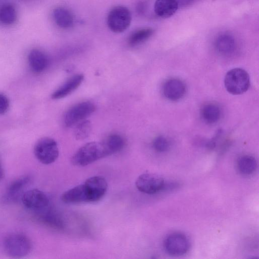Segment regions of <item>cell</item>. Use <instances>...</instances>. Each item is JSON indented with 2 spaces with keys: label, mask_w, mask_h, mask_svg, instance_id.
Returning <instances> with one entry per match:
<instances>
[{
  "label": "cell",
  "mask_w": 259,
  "mask_h": 259,
  "mask_svg": "<svg viewBox=\"0 0 259 259\" xmlns=\"http://www.w3.org/2000/svg\"><path fill=\"white\" fill-rule=\"evenodd\" d=\"M107 156L102 142H92L79 148L72 156L71 161L74 165L83 166Z\"/></svg>",
  "instance_id": "cell-1"
},
{
  "label": "cell",
  "mask_w": 259,
  "mask_h": 259,
  "mask_svg": "<svg viewBox=\"0 0 259 259\" xmlns=\"http://www.w3.org/2000/svg\"><path fill=\"white\" fill-rule=\"evenodd\" d=\"M3 245L6 253L14 258L26 256L32 248L30 239L21 233H12L7 235L4 238Z\"/></svg>",
  "instance_id": "cell-2"
},
{
  "label": "cell",
  "mask_w": 259,
  "mask_h": 259,
  "mask_svg": "<svg viewBox=\"0 0 259 259\" xmlns=\"http://www.w3.org/2000/svg\"><path fill=\"white\" fill-rule=\"evenodd\" d=\"M224 83L226 90L230 94H242L247 91L249 87V76L245 70L234 68L226 73Z\"/></svg>",
  "instance_id": "cell-3"
},
{
  "label": "cell",
  "mask_w": 259,
  "mask_h": 259,
  "mask_svg": "<svg viewBox=\"0 0 259 259\" xmlns=\"http://www.w3.org/2000/svg\"><path fill=\"white\" fill-rule=\"evenodd\" d=\"M132 15L125 7L118 6L113 8L109 12L107 24L109 29L114 33H121L130 26Z\"/></svg>",
  "instance_id": "cell-4"
},
{
  "label": "cell",
  "mask_w": 259,
  "mask_h": 259,
  "mask_svg": "<svg viewBox=\"0 0 259 259\" xmlns=\"http://www.w3.org/2000/svg\"><path fill=\"white\" fill-rule=\"evenodd\" d=\"M36 158L44 164L54 162L59 156V149L57 142L53 139L44 137L37 141L34 147Z\"/></svg>",
  "instance_id": "cell-5"
},
{
  "label": "cell",
  "mask_w": 259,
  "mask_h": 259,
  "mask_svg": "<svg viewBox=\"0 0 259 259\" xmlns=\"http://www.w3.org/2000/svg\"><path fill=\"white\" fill-rule=\"evenodd\" d=\"M96 106L89 101L78 103L65 113L64 116V123L66 126L69 127L81 121L92 114L96 110Z\"/></svg>",
  "instance_id": "cell-6"
},
{
  "label": "cell",
  "mask_w": 259,
  "mask_h": 259,
  "mask_svg": "<svg viewBox=\"0 0 259 259\" xmlns=\"http://www.w3.org/2000/svg\"><path fill=\"white\" fill-rule=\"evenodd\" d=\"M21 200L27 209L34 211L35 213L48 208L50 204L47 195L44 192L36 189L24 192L21 197Z\"/></svg>",
  "instance_id": "cell-7"
},
{
  "label": "cell",
  "mask_w": 259,
  "mask_h": 259,
  "mask_svg": "<svg viewBox=\"0 0 259 259\" xmlns=\"http://www.w3.org/2000/svg\"><path fill=\"white\" fill-rule=\"evenodd\" d=\"M163 246L166 252L172 256H180L189 249L190 242L187 237L181 233H173L164 239Z\"/></svg>",
  "instance_id": "cell-8"
},
{
  "label": "cell",
  "mask_w": 259,
  "mask_h": 259,
  "mask_svg": "<svg viewBox=\"0 0 259 259\" xmlns=\"http://www.w3.org/2000/svg\"><path fill=\"white\" fill-rule=\"evenodd\" d=\"M164 181L159 175L146 172L139 176L136 181V186L139 191L146 194H152L163 190Z\"/></svg>",
  "instance_id": "cell-9"
},
{
  "label": "cell",
  "mask_w": 259,
  "mask_h": 259,
  "mask_svg": "<svg viewBox=\"0 0 259 259\" xmlns=\"http://www.w3.org/2000/svg\"><path fill=\"white\" fill-rule=\"evenodd\" d=\"M88 202H97L105 194L107 183L102 176H96L87 179L83 183Z\"/></svg>",
  "instance_id": "cell-10"
},
{
  "label": "cell",
  "mask_w": 259,
  "mask_h": 259,
  "mask_svg": "<svg viewBox=\"0 0 259 259\" xmlns=\"http://www.w3.org/2000/svg\"><path fill=\"white\" fill-rule=\"evenodd\" d=\"M186 91L185 84L178 78L167 79L162 87V92L165 97L172 101H178L183 98Z\"/></svg>",
  "instance_id": "cell-11"
},
{
  "label": "cell",
  "mask_w": 259,
  "mask_h": 259,
  "mask_svg": "<svg viewBox=\"0 0 259 259\" xmlns=\"http://www.w3.org/2000/svg\"><path fill=\"white\" fill-rule=\"evenodd\" d=\"M83 77L81 74L72 76L52 94V98L59 99L68 96L80 85Z\"/></svg>",
  "instance_id": "cell-12"
},
{
  "label": "cell",
  "mask_w": 259,
  "mask_h": 259,
  "mask_svg": "<svg viewBox=\"0 0 259 259\" xmlns=\"http://www.w3.org/2000/svg\"><path fill=\"white\" fill-rule=\"evenodd\" d=\"M29 65L34 73L44 71L48 67L49 59L45 53L38 49L32 50L28 57Z\"/></svg>",
  "instance_id": "cell-13"
},
{
  "label": "cell",
  "mask_w": 259,
  "mask_h": 259,
  "mask_svg": "<svg viewBox=\"0 0 259 259\" xmlns=\"http://www.w3.org/2000/svg\"><path fill=\"white\" fill-rule=\"evenodd\" d=\"M178 8V0H156L154 6L156 15L163 19L171 17Z\"/></svg>",
  "instance_id": "cell-14"
},
{
  "label": "cell",
  "mask_w": 259,
  "mask_h": 259,
  "mask_svg": "<svg viewBox=\"0 0 259 259\" xmlns=\"http://www.w3.org/2000/svg\"><path fill=\"white\" fill-rule=\"evenodd\" d=\"M61 199L66 203L88 202L83 184L77 185L66 191L62 194Z\"/></svg>",
  "instance_id": "cell-15"
},
{
  "label": "cell",
  "mask_w": 259,
  "mask_h": 259,
  "mask_svg": "<svg viewBox=\"0 0 259 259\" xmlns=\"http://www.w3.org/2000/svg\"><path fill=\"white\" fill-rule=\"evenodd\" d=\"M29 180L30 178L28 176H22L11 182L7 190L6 199L10 201L17 200L22 194L23 189L28 184Z\"/></svg>",
  "instance_id": "cell-16"
},
{
  "label": "cell",
  "mask_w": 259,
  "mask_h": 259,
  "mask_svg": "<svg viewBox=\"0 0 259 259\" xmlns=\"http://www.w3.org/2000/svg\"><path fill=\"white\" fill-rule=\"evenodd\" d=\"M53 17L55 23L60 28H69L74 24V16L72 13L66 8L58 7L54 9Z\"/></svg>",
  "instance_id": "cell-17"
},
{
  "label": "cell",
  "mask_w": 259,
  "mask_h": 259,
  "mask_svg": "<svg viewBox=\"0 0 259 259\" xmlns=\"http://www.w3.org/2000/svg\"><path fill=\"white\" fill-rule=\"evenodd\" d=\"M36 219L40 223L49 227L59 229L63 226L59 216L49 208L43 211L35 212Z\"/></svg>",
  "instance_id": "cell-18"
},
{
  "label": "cell",
  "mask_w": 259,
  "mask_h": 259,
  "mask_svg": "<svg viewBox=\"0 0 259 259\" xmlns=\"http://www.w3.org/2000/svg\"><path fill=\"white\" fill-rule=\"evenodd\" d=\"M102 142L108 156L119 152L124 145V141L123 138L116 134L108 136Z\"/></svg>",
  "instance_id": "cell-19"
},
{
  "label": "cell",
  "mask_w": 259,
  "mask_h": 259,
  "mask_svg": "<svg viewBox=\"0 0 259 259\" xmlns=\"http://www.w3.org/2000/svg\"><path fill=\"white\" fill-rule=\"evenodd\" d=\"M215 46L220 53L229 55L232 54L235 49V41L232 36L226 34H222L218 37Z\"/></svg>",
  "instance_id": "cell-20"
},
{
  "label": "cell",
  "mask_w": 259,
  "mask_h": 259,
  "mask_svg": "<svg viewBox=\"0 0 259 259\" xmlns=\"http://www.w3.org/2000/svg\"><path fill=\"white\" fill-rule=\"evenodd\" d=\"M203 119L208 123H214L218 121L221 115V110L217 104L209 103L204 104L201 109Z\"/></svg>",
  "instance_id": "cell-21"
},
{
  "label": "cell",
  "mask_w": 259,
  "mask_h": 259,
  "mask_svg": "<svg viewBox=\"0 0 259 259\" xmlns=\"http://www.w3.org/2000/svg\"><path fill=\"white\" fill-rule=\"evenodd\" d=\"M237 164L239 171L244 175L252 174L257 167L256 159L250 155H246L240 157Z\"/></svg>",
  "instance_id": "cell-22"
},
{
  "label": "cell",
  "mask_w": 259,
  "mask_h": 259,
  "mask_svg": "<svg viewBox=\"0 0 259 259\" xmlns=\"http://www.w3.org/2000/svg\"><path fill=\"white\" fill-rule=\"evenodd\" d=\"M154 30L151 28H142L133 32L128 39L131 46H135L148 39L154 33Z\"/></svg>",
  "instance_id": "cell-23"
},
{
  "label": "cell",
  "mask_w": 259,
  "mask_h": 259,
  "mask_svg": "<svg viewBox=\"0 0 259 259\" xmlns=\"http://www.w3.org/2000/svg\"><path fill=\"white\" fill-rule=\"evenodd\" d=\"M17 19V12L11 4H5L0 7V22L3 24H13Z\"/></svg>",
  "instance_id": "cell-24"
},
{
  "label": "cell",
  "mask_w": 259,
  "mask_h": 259,
  "mask_svg": "<svg viewBox=\"0 0 259 259\" xmlns=\"http://www.w3.org/2000/svg\"><path fill=\"white\" fill-rule=\"evenodd\" d=\"M91 131V122L87 120L79 122L74 130V136L77 140L86 139Z\"/></svg>",
  "instance_id": "cell-25"
},
{
  "label": "cell",
  "mask_w": 259,
  "mask_h": 259,
  "mask_svg": "<svg viewBox=\"0 0 259 259\" xmlns=\"http://www.w3.org/2000/svg\"><path fill=\"white\" fill-rule=\"evenodd\" d=\"M154 150L159 152L166 151L169 148V144L167 139L162 136L155 138L152 143Z\"/></svg>",
  "instance_id": "cell-26"
},
{
  "label": "cell",
  "mask_w": 259,
  "mask_h": 259,
  "mask_svg": "<svg viewBox=\"0 0 259 259\" xmlns=\"http://www.w3.org/2000/svg\"><path fill=\"white\" fill-rule=\"evenodd\" d=\"M9 106V102L4 95L0 94V114L6 112Z\"/></svg>",
  "instance_id": "cell-27"
},
{
  "label": "cell",
  "mask_w": 259,
  "mask_h": 259,
  "mask_svg": "<svg viewBox=\"0 0 259 259\" xmlns=\"http://www.w3.org/2000/svg\"><path fill=\"white\" fill-rule=\"evenodd\" d=\"M195 1H197V0H180V4L187 6L188 5L191 4V3H193Z\"/></svg>",
  "instance_id": "cell-28"
},
{
  "label": "cell",
  "mask_w": 259,
  "mask_h": 259,
  "mask_svg": "<svg viewBox=\"0 0 259 259\" xmlns=\"http://www.w3.org/2000/svg\"><path fill=\"white\" fill-rule=\"evenodd\" d=\"M4 177V170L2 165L0 162V180H1Z\"/></svg>",
  "instance_id": "cell-29"
}]
</instances>
